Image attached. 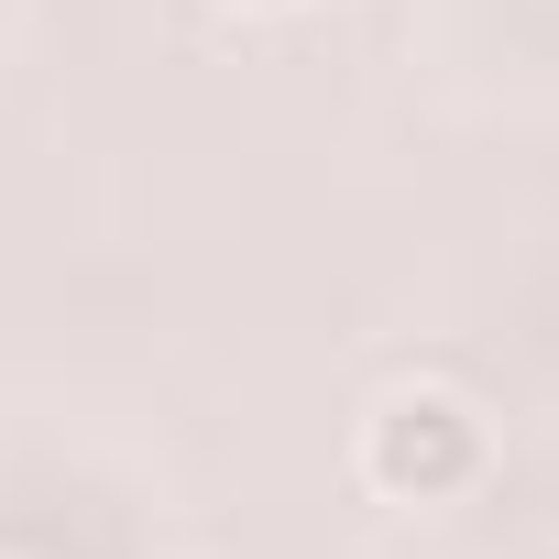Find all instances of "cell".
I'll return each mask as SVG.
<instances>
[{
	"instance_id": "6da1fadb",
	"label": "cell",
	"mask_w": 559,
	"mask_h": 559,
	"mask_svg": "<svg viewBox=\"0 0 559 559\" xmlns=\"http://www.w3.org/2000/svg\"><path fill=\"white\" fill-rule=\"evenodd\" d=\"M483 472V439H472V417L461 406H439V395H417V406H395V417H373V483L384 493H461Z\"/></svg>"
}]
</instances>
